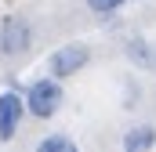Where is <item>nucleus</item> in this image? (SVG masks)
I'll list each match as a JSON object with an SVG mask.
<instances>
[{
    "mask_svg": "<svg viewBox=\"0 0 156 152\" xmlns=\"http://www.w3.org/2000/svg\"><path fill=\"white\" fill-rule=\"evenodd\" d=\"M22 102H26V116H33V119H51V116H58V109L66 105L62 80L51 76V73L29 80L26 91H22Z\"/></svg>",
    "mask_w": 156,
    "mask_h": 152,
    "instance_id": "nucleus-1",
    "label": "nucleus"
},
{
    "mask_svg": "<svg viewBox=\"0 0 156 152\" xmlns=\"http://www.w3.org/2000/svg\"><path fill=\"white\" fill-rule=\"evenodd\" d=\"M33 40H37V29L26 15H4L0 18V58L7 62H18L33 51Z\"/></svg>",
    "mask_w": 156,
    "mask_h": 152,
    "instance_id": "nucleus-2",
    "label": "nucleus"
},
{
    "mask_svg": "<svg viewBox=\"0 0 156 152\" xmlns=\"http://www.w3.org/2000/svg\"><path fill=\"white\" fill-rule=\"evenodd\" d=\"M87 65H91V47L83 40H69V43H62V47H55L47 54V73L58 76V80H69V76L83 73Z\"/></svg>",
    "mask_w": 156,
    "mask_h": 152,
    "instance_id": "nucleus-3",
    "label": "nucleus"
},
{
    "mask_svg": "<svg viewBox=\"0 0 156 152\" xmlns=\"http://www.w3.org/2000/svg\"><path fill=\"white\" fill-rule=\"evenodd\" d=\"M26 119V102H22V91L11 83L7 91H0V141H15L18 127Z\"/></svg>",
    "mask_w": 156,
    "mask_h": 152,
    "instance_id": "nucleus-4",
    "label": "nucleus"
},
{
    "mask_svg": "<svg viewBox=\"0 0 156 152\" xmlns=\"http://www.w3.org/2000/svg\"><path fill=\"white\" fill-rule=\"evenodd\" d=\"M120 47H123L127 65L145 69V73H156V43H149V36H142V33H127Z\"/></svg>",
    "mask_w": 156,
    "mask_h": 152,
    "instance_id": "nucleus-5",
    "label": "nucleus"
},
{
    "mask_svg": "<svg viewBox=\"0 0 156 152\" xmlns=\"http://www.w3.org/2000/svg\"><path fill=\"white\" fill-rule=\"evenodd\" d=\"M120 145H123V152H149L156 145V127L153 123H131L127 130H123V138H120Z\"/></svg>",
    "mask_w": 156,
    "mask_h": 152,
    "instance_id": "nucleus-6",
    "label": "nucleus"
},
{
    "mask_svg": "<svg viewBox=\"0 0 156 152\" xmlns=\"http://www.w3.org/2000/svg\"><path fill=\"white\" fill-rule=\"evenodd\" d=\"M37 152H76V141L69 134H47L37 141Z\"/></svg>",
    "mask_w": 156,
    "mask_h": 152,
    "instance_id": "nucleus-7",
    "label": "nucleus"
},
{
    "mask_svg": "<svg viewBox=\"0 0 156 152\" xmlns=\"http://www.w3.org/2000/svg\"><path fill=\"white\" fill-rule=\"evenodd\" d=\"M131 0H87V7H91V15H98V18H113L120 7H127Z\"/></svg>",
    "mask_w": 156,
    "mask_h": 152,
    "instance_id": "nucleus-8",
    "label": "nucleus"
}]
</instances>
